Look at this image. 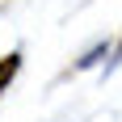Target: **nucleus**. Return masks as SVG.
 <instances>
[{
    "instance_id": "1",
    "label": "nucleus",
    "mask_w": 122,
    "mask_h": 122,
    "mask_svg": "<svg viewBox=\"0 0 122 122\" xmlns=\"http://www.w3.org/2000/svg\"><path fill=\"white\" fill-rule=\"evenodd\" d=\"M17 72H21V55L13 51V55H4V59H0V93L13 84V76H17Z\"/></svg>"
},
{
    "instance_id": "2",
    "label": "nucleus",
    "mask_w": 122,
    "mask_h": 122,
    "mask_svg": "<svg viewBox=\"0 0 122 122\" xmlns=\"http://www.w3.org/2000/svg\"><path fill=\"white\" fill-rule=\"evenodd\" d=\"M101 55H110V46H93V51L84 55V59H80V67H93V63L101 59Z\"/></svg>"
},
{
    "instance_id": "3",
    "label": "nucleus",
    "mask_w": 122,
    "mask_h": 122,
    "mask_svg": "<svg viewBox=\"0 0 122 122\" xmlns=\"http://www.w3.org/2000/svg\"><path fill=\"white\" fill-rule=\"evenodd\" d=\"M118 63H122V42L114 46V59H110V67H118Z\"/></svg>"
}]
</instances>
